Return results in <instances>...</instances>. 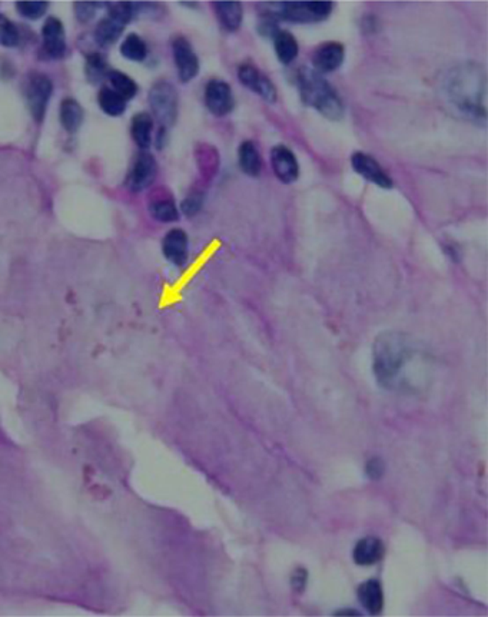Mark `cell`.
I'll list each match as a JSON object with an SVG mask.
<instances>
[{
	"mask_svg": "<svg viewBox=\"0 0 488 617\" xmlns=\"http://www.w3.org/2000/svg\"><path fill=\"white\" fill-rule=\"evenodd\" d=\"M411 347L407 338L398 333H385L374 344L372 367L378 382L391 388L398 382L406 363L410 360Z\"/></svg>",
	"mask_w": 488,
	"mask_h": 617,
	"instance_id": "obj_3",
	"label": "cell"
},
{
	"mask_svg": "<svg viewBox=\"0 0 488 617\" xmlns=\"http://www.w3.org/2000/svg\"><path fill=\"white\" fill-rule=\"evenodd\" d=\"M59 119L65 131L70 134L76 132L83 121V109L79 105V102L72 97L63 99L59 108Z\"/></svg>",
	"mask_w": 488,
	"mask_h": 617,
	"instance_id": "obj_21",
	"label": "cell"
},
{
	"mask_svg": "<svg viewBox=\"0 0 488 617\" xmlns=\"http://www.w3.org/2000/svg\"><path fill=\"white\" fill-rule=\"evenodd\" d=\"M238 159L241 169L249 176H258L262 171V159L258 148L254 142L245 141L241 144L238 151Z\"/></svg>",
	"mask_w": 488,
	"mask_h": 617,
	"instance_id": "obj_23",
	"label": "cell"
},
{
	"mask_svg": "<svg viewBox=\"0 0 488 617\" xmlns=\"http://www.w3.org/2000/svg\"><path fill=\"white\" fill-rule=\"evenodd\" d=\"M358 600L369 614H379L384 607V591L378 580H367L358 587Z\"/></svg>",
	"mask_w": 488,
	"mask_h": 617,
	"instance_id": "obj_18",
	"label": "cell"
},
{
	"mask_svg": "<svg viewBox=\"0 0 488 617\" xmlns=\"http://www.w3.org/2000/svg\"><path fill=\"white\" fill-rule=\"evenodd\" d=\"M48 8H49V4H46V2H19V4H16L18 12L23 18L32 19V21L42 18L46 14Z\"/></svg>",
	"mask_w": 488,
	"mask_h": 617,
	"instance_id": "obj_30",
	"label": "cell"
},
{
	"mask_svg": "<svg viewBox=\"0 0 488 617\" xmlns=\"http://www.w3.org/2000/svg\"><path fill=\"white\" fill-rule=\"evenodd\" d=\"M351 165L355 169V172L361 175L364 179H367L368 182L385 189L393 188L394 182L391 176L385 172V169L372 156L364 152H357L351 156Z\"/></svg>",
	"mask_w": 488,
	"mask_h": 617,
	"instance_id": "obj_11",
	"label": "cell"
},
{
	"mask_svg": "<svg viewBox=\"0 0 488 617\" xmlns=\"http://www.w3.org/2000/svg\"><path fill=\"white\" fill-rule=\"evenodd\" d=\"M173 60L178 70V77L182 82H189L200 73V59L192 45L183 36H178L172 43Z\"/></svg>",
	"mask_w": 488,
	"mask_h": 617,
	"instance_id": "obj_9",
	"label": "cell"
},
{
	"mask_svg": "<svg viewBox=\"0 0 488 617\" xmlns=\"http://www.w3.org/2000/svg\"><path fill=\"white\" fill-rule=\"evenodd\" d=\"M108 77H109V82L112 85V89L116 93H119L124 99H132L134 96H136L138 85L131 76H128L119 70H109Z\"/></svg>",
	"mask_w": 488,
	"mask_h": 617,
	"instance_id": "obj_26",
	"label": "cell"
},
{
	"mask_svg": "<svg viewBox=\"0 0 488 617\" xmlns=\"http://www.w3.org/2000/svg\"><path fill=\"white\" fill-rule=\"evenodd\" d=\"M108 65L102 55L99 53H90L86 59V75L92 82H97L102 79L109 72L107 70Z\"/></svg>",
	"mask_w": 488,
	"mask_h": 617,
	"instance_id": "obj_28",
	"label": "cell"
},
{
	"mask_svg": "<svg viewBox=\"0 0 488 617\" xmlns=\"http://www.w3.org/2000/svg\"><path fill=\"white\" fill-rule=\"evenodd\" d=\"M205 107L215 117H227L235 108V96L229 83L222 79H211L204 92Z\"/></svg>",
	"mask_w": 488,
	"mask_h": 617,
	"instance_id": "obj_7",
	"label": "cell"
},
{
	"mask_svg": "<svg viewBox=\"0 0 488 617\" xmlns=\"http://www.w3.org/2000/svg\"><path fill=\"white\" fill-rule=\"evenodd\" d=\"M43 50L52 59L63 58L66 52V33L63 23L58 18H49L42 28Z\"/></svg>",
	"mask_w": 488,
	"mask_h": 617,
	"instance_id": "obj_14",
	"label": "cell"
},
{
	"mask_svg": "<svg viewBox=\"0 0 488 617\" xmlns=\"http://www.w3.org/2000/svg\"><path fill=\"white\" fill-rule=\"evenodd\" d=\"M19 38L16 26L5 15L0 14V45L13 48L19 43Z\"/></svg>",
	"mask_w": 488,
	"mask_h": 617,
	"instance_id": "obj_29",
	"label": "cell"
},
{
	"mask_svg": "<svg viewBox=\"0 0 488 617\" xmlns=\"http://www.w3.org/2000/svg\"><path fill=\"white\" fill-rule=\"evenodd\" d=\"M73 6H75V15H76L77 21L82 22V23H85V22H89L94 16L96 8L99 6V5H94V4H75Z\"/></svg>",
	"mask_w": 488,
	"mask_h": 617,
	"instance_id": "obj_32",
	"label": "cell"
},
{
	"mask_svg": "<svg viewBox=\"0 0 488 617\" xmlns=\"http://www.w3.org/2000/svg\"><path fill=\"white\" fill-rule=\"evenodd\" d=\"M238 77L245 87H248L258 96H261L264 100L269 102V104H275L278 97V90L275 85L255 65L252 63L241 65L238 68Z\"/></svg>",
	"mask_w": 488,
	"mask_h": 617,
	"instance_id": "obj_8",
	"label": "cell"
},
{
	"mask_svg": "<svg viewBox=\"0 0 488 617\" xmlns=\"http://www.w3.org/2000/svg\"><path fill=\"white\" fill-rule=\"evenodd\" d=\"M262 16L271 18L275 22L283 21L289 23H320L327 21L334 9L331 2H283V4H262Z\"/></svg>",
	"mask_w": 488,
	"mask_h": 617,
	"instance_id": "obj_4",
	"label": "cell"
},
{
	"mask_svg": "<svg viewBox=\"0 0 488 617\" xmlns=\"http://www.w3.org/2000/svg\"><path fill=\"white\" fill-rule=\"evenodd\" d=\"M385 546L381 539L368 536L357 542L352 550V559L358 566H374L382 560Z\"/></svg>",
	"mask_w": 488,
	"mask_h": 617,
	"instance_id": "obj_15",
	"label": "cell"
},
{
	"mask_svg": "<svg viewBox=\"0 0 488 617\" xmlns=\"http://www.w3.org/2000/svg\"><path fill=\"white\" fill-rule=\"evenodd\" d=\"M307 579H308V573H307V570H304V569H301V567L297 569V570L294 572V574H292V579H291L292 587H294L295 591L303 593L304 589L307 587Z\"/></svg>",
	"mask_w": 488,
	"mask_h": 617,
	"instance_id": "obj_33",
	"label": "cell"
},
{
	"mask_svg": "<svg viewBox=\"0 0 488 617\" xmlns=\"http://www.w3.org/2000/svg\"><path fill=\"white\" fill-rule=\"evenodd\" d=\"M201 205H202V195L198 192L190 193L182 203V211L186 215H193L201 210Z\"/></svg>",
	"mask_w": 488,
	"mask_h": 617,
	"instance_id": "obj_31",
	"label": "cell"
},
{
	"mask_svg": "<svg viewBox=\"0 0 488 617\" xmlns=\"http://www.w3.org/2000/svg\"><path fill=\"white\" fill-rule=\"evenodd\" d=\"M337 614H338V616H344V614H359V613L355 611V610H341V611H338Z\"/></svg>",
	"mask_w": 488,
	"mask_h": 617,
	"instance_id": "obj_35",
	"label": "cell"
},
{
	"mask_svg": "<svg viewBox=\"0 0 488 617\" xmlns=\"http://www.w3.org/2000/svg\"><path fill=\"white\" fill-rule=\"evenodd\" d=\"M345 59V48L340 42H325L313 53L314 70L320 75L332 73L340 69Z\"/></svg>",
	"mask_w": 488,
	"mask_h": 617,
	"instance_id": "obj_12",
	"label": "cell"
},
{
	"mask_svg": "<svg viewBox=\"0 0 488 617\" xmlns=\"http://www.w3.org/2000/svg\"><path fill=\"white\" fill-rule=\"evenodd\" d=\"M443 90L460 117L485 124L487 83L484 72L477 65L464 63L451 69L443 82Z\"/></svg>",
	"mask_w": 488,
	"mask_h": 617,
	"instance_id": "obj_1",
	"label": "cell"
},
{
	"mask_svg": "<svg viewBox=\"0 0 488 617\" xmlns=\"http://www.w3.org/2000/svg\"><path fill=\"white\" fill-rule=\"evenodd\" d=\"M101 109L109 117H121L126 109V99L116 93L112 87H102L97 96Z\"/></svg>",
	"mask_w": 488,
	"mask_h": 617,
	"instance_id": "obj_24",
	"label": "cell"
},
{
	"mask_svg": "<svg viewBox=\"0 0 488 617\" xmlns=\"http://www.w3.org/2000/svg\"><path fill=\"white\" fill-rule=\"evenodd\" d=\"M121 53L134 62H142L148 56V46L145 41L136 33H131L121 45Z\"/></svg>",
	"mask_w": 488,
	"mask_h": 617,
	"instance_id": "obj_25",
	"label": "cell"
},
{
	"mask_svg": "<svg viewBox=\"0 0 488 617\" xmlns=\"http://www.w3.org/2000/svg\"><path fill=\"white\" fill-rule=\"evenodd\" d=\"M221 26L228 32H237L244 21V8L239 2H217L212 5Z\"/></svg>",
	"mask_w": 488,
	"mask_h": 617,
	"instance_id": "obj_17",
	"label": "cell"
},
{
	"mask_svg": "<svg viewBox=\"0 0 488 617\" xmlns=\"http://www.w3.org/2000/svg\"><path fill=\"white\" fill-rule=\"evenodd\" d=\"M162 251L173 265H185L188 261V235L182 230H170L163 238Z\"/></svg>",
	"mask_w": 488,
	"mask_h": 617,
	"instance_id": "obj_16",
	"label": "cell"
},
{
	"mask_svg": "<svg viewBox=\"0 0 488 617\" xmlns=\"http://www.w3.org/2000/svg\"><path fill=\"white\" fill-rule=\"evenodd\" d=\"M295 83L307 107L315 109L327 119H342L345 114L344 102L322 75L317 73L314 69L301 68L295 75Z\"/></svg>",
	"mask_w": 488,
	"mask_h": 617,
	"instance_id": "obj_2",
	"label": "cell"
},
{
	"mask_svg": "<svg viewBox=\"0 0 488 617\" xmlns=\"http://www.w3.org/2000/svg\"><path fill=\"white\" fill-rule=\"evenodd\" d=\"M126 23L119 21L118 18L108 15L107 18H104L99 23H97L96 29H94V41L96 43L102 46V48H109L112 46L122 35V32L125 31Z\"/></svg>",
	"mask_w": 488,
	"mask_h": 617,
	"instance_id": "obj_20",
	"label": "cell"
},
{
	"mask_svg": "<svg viewBox=\"0 0 488 617\" xmlns=\"http://www.w3.org/2000/svg\"><path fill=\"white\" fill-rule=\"evenodd\" d=\"M269 158H271L272 171L282 183H292L298 179L300 165L297 156L288 146L283 145L273 146L271 149Z\"/></svg>",
	"mask_w": 488,
	"mask_h": 617,
	"instance_id": "obj_10",
	"label": "cell"
},
{
	"mask_svg": "<svg viewBox=\"0 0 488 617\" xmlns=\"http://www.w3.org/2000/svg\"><path fill=\"white\" fill-rule=\"evenodd\" d=\"M52 93H53V83L49 76L36 72L29 75L26 80L25 96H26L29 111L36 122L43 121Z\"/></svg>",
	"mask_w": 488,
	"mask_h": 617,
	"instance_id": "obj_6",
	"label": "cell"
},
{
	"mask_svg": "<svg viewBox=\"0 0 488 617\" xmlns=\"http://www.w3.org/2000/svg\"><path fill=\"white\" fill-rule=\"evenodd\" d=\"M384 470H385V466H384V463L379 458L374 457L372 460H369L367 463V474H368V477L371 480L381 478L382 474H384Z\"/></svg>",
	"mask_w": 488,
	"mask_h": 617,
	"instance_id": "obj_34",
	"label": "cell"
},
{
	"mask_svg": "<svg viewBox=\"0 0 488 617\" xmlns=\"http://www.w3.org/2000/svg\"><path fill=\"white\" fill-rule=\"evenodd\" d=\"M149 104L153 117L162 128L172 127L178 118V93L166 80L156 82L149 92Z\"/></svg>",
	"mask_w": 488,
	"mask_h": 617,
	"instance_id": "obj_5",
	"label": "cell"
},
{
	"mask_svg": "<svg viewBox=\"0 0 488 617\" xmlns=\"http://www.w3.org/2000/svg\"><path fill=\"white\" fill-rule=\"evenodd\" d=\"M153 119L149 114H136L131 122V135L141 149H148L152 145Z\"/></svg>",
	"mask_w": 488,
	"mask_h": 617,
	"instance_id": "obj_22",
	"label": "cell"
},
{
	"mask_svg": "<svg viewBox=\"0 0 488 617\" xmlns=\"http://www.w3.org/2000/svg\"><path fill=\"white\" fill-rule=\"evenodd\" d=\"M272 41H273V49H275L276 58L282 65H291L297 59V56L300 53V46H298L297 39L291 32L278 29L273 33Z\"/></svg>",
	"mask_w": 488,
	"mask_h": 617,
	"instance_id": "obj_19",
	"label": "cell"
},
{
	"mask_svg": "<svg viewBox=\"0 0 488 617\" xmlns=\"http://www.w3.org/2000/svg\"><path fill=\"white\" fill-rule=\"evenodd\" d=\"M156 173H158V165L155 158L151 154L143 152L136 158L129 172L128 186L134 192H141L153 183Z\"/></svg>",
	"mask_w": 488,
	"mask_h": 617,
	"instance_id": "obj_13",
	"label": "cell"
},
{
	"mask_svg": "<svg viewBox=\"0 0 488 617\" xmlns=\"http://www.w3.org/2000/svg\"><path fill=\"white\" fill-rule=\"evenodd\" d=\"M151 214L159 222H173V221H176L179 218V213H178L176 205L169 198L156 199L151 205Z\"/></svg>",
	"mask_w": 488,
	"mask_h": 617,
	"instance_id": "obj_27",
	"label": "cell"
}]
</instances>
